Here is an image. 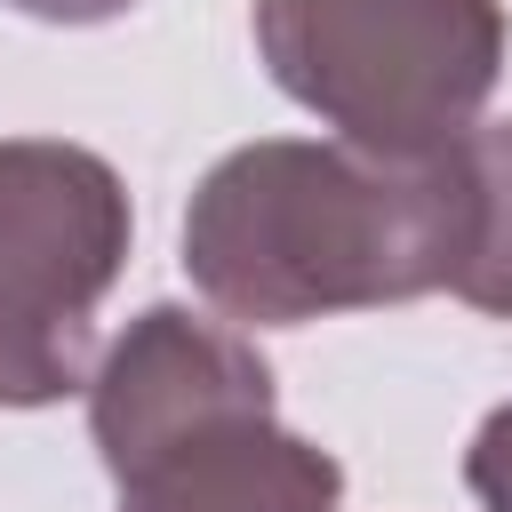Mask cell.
<instances>
[{
    "label": "cell",
    "mask_w": 512,
    "mask_h": 512,
    "mask_svg": "<svg viewBox=\"0 0 512 512\" xmlns=\"http://www.w3.org/2000/svg\"><path fill=\"white\" fill-rule=\"evenodd\" d=\"M16 16H40V24H112L128 16L136 0H8Z\"/></svg>",
    "instance_id": "7"
},
{
    "label": "cell",
    "mask_w": 512,
    "mask_h": 512,
    "mask_svg": "<svg viewBox=\"0 0 512 512\" xmlns=\"http://www.w3.org/2000/svg\"><path fill=\"white\" fill-rule=\"evenodd\" d=\"M464 488L480 512H512V400L480 416V432L464 448Z\"/></svg>",
    "instance_id": "6"
},
{
    "label": "cell",
    "mask_w": 512,
    "mask_h": 512,
    "mask_svg": "<svg viewBox=\"0 0 512 512\" xmlns=\"http://www.w3.org/2000/svg\"><path fill=\"white\" fill-rule=\"evenodd\" d=\"M456 176H464V248H456L448 296L512 320V120L464 128Z\"/></svg>",
    "instance_id": "5"
},
{
    "label": "cell",
    "mask_w": 512,
    "mask_h": 512,
    "mask_svg": "<svg viewBox=\"0 0 512 512\" xmlns=\"http://www.w3.org/2000/svg\"><path fill=\"white\" fill-rule=\"evenodd\" d=\"M128 232L136 208L104 152L0 136V408H48L88 384Z\"/></svg>",
    "instance_id": "4"
},
{
    "label": "cell",
    "mask_w": 512,
    "mask_h": 512,
    "mask_svg": "<svg viewBox=\"0 0 512 512\" xmlns=\"http://www.w3.org/2000/svg\"><path fill=\"white\" fill-rule=\"evenodd\" d=\"M464 248V176L448 152H368L352 136H256L224 152L184 208V272L240 328L416 304Z\"/></svg>",
    "instance_id": "1"
},
{
    "label": "cell",
    "mask_w": 512,
    "mask_h": 512,
    "mask_svg": "<svg viewBox=\"0 0 512 512\" xmlns=\"http://www.w3.org/2000/svg\"><path fill=\"white\" fill-rule=\"evenodd\" d=\"M504 48V0H256L272 88L368 152H448L480 128Z\"/></svg>",
    "instance_id": "3"
},
{
    "label": "cell",
    "mask_w": 512,
    "mask_h": 512,
    "mask_svg": "<svg viewBox=\"0 0 512 512\" xmlns=\"http://www.w3.org/2000/svg\"><path fill=\"white\" fill-rule=\"evenodd\" d=\"M88 432L120 512H336L344 472L280 424L240 320L144 304L88 368Z\"/></svg>",
    "instance_id": "2"
}]
</instances>
